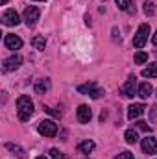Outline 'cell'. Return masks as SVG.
I'll use <instances>...</instances> for the list:
<instances>
[{
    "label": "cell",
    "mask_w": 157,
    "mask_h": 159,
    "mask_svg": "<svg viewBox=\"0 0 157 159\" xmlns=\"http://www.w3.org/2000/svg\"><path fill=\"white\" fill-rule=\"evenodd\" d=\"M17 111H19V119L22 122L30 120V117L34 115V102L30 100V96H19L17 100Z\"/></svg>",
    "instance_id": "1"
},
{
    "label": "cell",
    "mask_w": 157,
    "mask_h": 159,
    "mask_svg": "<svg viewBox=\"0 0 157 159\" xmlns=\"http://www.w3.org/2000/svg\"><path fill=\"white\" fill-rule=\"evenodd\" d=\"M148 35H150V24L144 22V24L139 26V30H137V34L133 37V46L135 48H142L146 44V41H148Z\"/></svg>",
    "instance_id": "2"
},
{
    "label": "cell",
    "mask_w": 157,
    "mask_h": 159,
    "mask_svg": "<svg viewBox=\"0 0 157 159\" xmlns=\"http://www.w3.org/2000/svg\"><path fill=\"white\" fill-rule=\"evenodd\" d=\"M37 131L44 137H56L57 135V124L54 120H43L37 126Z\"/></svg>",
    "instance_id": "3"
},
{
    "label": "cell",
    "mask_w": 157,
    "mask_h": 159,
    "mask_svg": "<svg viewBox=\"0 0 157 159\" xmlns=\"http://www.w3.org/2000/svg\"><path fill=\"white\" fill-rule=\"evenodd\" d=\"M20 65H22V56L20 54H13V56L4 59L2 69H4V72H11V70H17Z\"/></svg>",
    "instance_id": "4"
},
{
    "label": "cell",
    "mask_w": 157,
    "mask_h": 159,
    "mask_svg": "<svg viewBox=\"0 0 157 159\" xmlns=\"http://www.w3.org/2000/svg\"><path fill=\"white\" fill-rule=\"evenodd\" d=\"M78 93L81 94H87V96H91V98H100L102 94H104V91L100 89V87H96V83H85V85H79L78 87Z\"/></svg>",
    "instance_id": "5"
},
{
    "label": "cell",
    "mask_w": 157,
    "mask_h": 159,
    "mask_svg": "<svg viewBox=\"0 0 157 159\" xmlns=\"http://www.w3.org/2000/svg\"><path fill=\"white\" fill-rule=\"evenodd\" d=\"M122 94L126 96V98H133L135 94H139V87H137V78L131 74L128 81H126V85L122 87Z\"/></svg>",
    "instance_id": "6"
},
{
    "label": "cell",
    "mask_w": 157,
    "mask_h": 159,
    "mask_svg": "<svg viewBox=\"0 0 157 159\" xmlns=\"http://www.w3.org/2000/svg\"><path fill=\"white\" fill-rule=\"evenodd\" d=\"M39 7H35V6H30V7H26L24 9V20H26V24H28V28H32V26H35L37 24V20H39Z\"/></svg>",
    "instance_id": "7"
},
{
    "label": "cell",
    "mask_w": 157,
    "mask_h": 159,
    "mask_svg": "<svg viewBox=\"0 0 157 159\" xmlns=\"http://www.w3.org/2000/svg\"><path fill=\"white\" fill-rule=\"evenodd\" d=\"M141 148H142V152L148 154V156L157 154V139L155 137H144L142 143H141Z\"/></svg>",
    "instance_id": "8"
},
{
    "label": "cell",
    "mask_w": 157,
    "mask_h": 159,
    "mask_svg": "<svg viewBox=\"0 0 157 159\" xmlns=\"http://www.w3.org/2000/svg\"><path fill=\"white\" fill-rule=\"evenodd\" d=\"M2 22H4L6 26H17V24L20 22V17H19V13H17L15 9H7V11L2 15Z\"/></svg>",
    "instance_id": "9"
},
{
    "label": "cell",
    "mask_w": 157,
    "mask_h": 159,
    "mask_svg": "<svg viewBox=\"0 0 157 159\" xmlns=\"http://www.w3.org/2000/svg\"><path fill=\"white\" fill-rule=\"evenodd\" d=\"M4 44L9 48V50H19L20 46H22V39L19 37V35H13V34H7L6 37H4Z\"/></svg>",
    "instance_id": "10"
},
{
    "label": "cell",
    "mask_w": 157,
    "mask_h": 159,
    "mask_svg": "<svg viewBox=\"0 0 157 159\" xmlns=\"http://www.w3.org/2000/svg\"><path fill=\"white\" fill-rule=\"evenodd\" d=\"M76 115H78V120L81 122V124H87L89 120L92 119V111H91V107H89V106H85V104H81V106L78 107Z\"/></svg>",
    "instance_id": "11"
},
{
    "label": "cell",
    "mask_w": 157,
    "mask_h": 159,
    "mask_svg": "<svg viewBox=\"0 0 157 159\" xmlns=\"http://www.w3.org/2000/svg\"><path fill=\"white\" fill-rule=\"evenodd\" d=\"M144 104H131L129 107H128V119L129 120H135V119H139L142 113H144Z\"/></svg>",
    "instance_id": "12"
},
{
    "label": "cell",
    "mask_w": 157,
    "mask_h": 159,
    "mask_svg": "<svg viewBox=\"0 0 157 159\" xmlns=\"http://www.w3.org/2000/svg\"><path fill=\"white\" fill-rule=\"evenodd\" d=\"M6 148H7L9 152H13L19 159H26V152H24L19 144H15V143H6Z\"/></svg>",
    "instance_id": "13"
},
{
    "label": "cell",
    "mask_w": 157,
    "mask_h": 159,
    "mask_svg": "<svg viewBox=\"0 0 157 159\" xmlns=\"http://www.w3.org/2000/svg\"><path fill=\"white\" fill-rule=\"evenodd\" d=\"M118 6V9L122 11H128V13H135V6H133V0H115Z\"/></svg>",
    "instance_id": "14"
},
{
    "label": "cell",
    "mask_w": 157,
    "mask_h": 159,
    "mask_svg": "<svg viewBox=\"0 0 157 159\" xmlns=\"http://www.w3.org/2000/svg\"><path fill=\"white\" fill-rule=\"evenodd\" d=\"M48 89H50V80L41 78V80L35 81V93H37V94H44Z\"/></svg>",
    "instance_id": "15"
},
{
    "label": "cell",
    "mask_w": 157,
    "mask_h": 159,
    "mask_svg": "<svg viewBox=\"0 0 157 159\" xmlns=\"http://www.w3.org/2000/svg\"><path fill=\"white\" fill-rule=\"evenodd\" d=\"M152 93H154V89H152V85L148 81H144V83L139 85V96L141 98H148V96H152Z\"/></svg>",
    "instance_id": "16"
},
{
    "label": "cell",
    "mask_w": 157,
    "mask_h": 159,
    "mask_svg": "<svg viewBox=\"0 0 157 159\" xmlns=\"http://www.w3.org/2000/svg\"><path fill=\"white\" fill-rule=\"evenodd\" d=\"M124 139H126V143H128V144H137V143H139V135H137V131H135V129H126Z\"/></svg>",
    "instance_id": "17"
},
{
    "label": "cell",
    "mask_w": 157,
    "mask_h": 159,
    "mask_svg": "<svg viewBox=\"0 0 157 159\" xmlns=\"http://www.w3.org/2000/svg\"><path fill=\"white\" fill-rule=\"evenodd\" d=\"M78 150L81 154H91V152L94 150V143H92V141H83V143L78 144Z\"/></svg>",
    "instance_id": "18"
},
{
    "label": "cell",
    "mask_w": 157,
    "mask_h": 159,
    "mask_svg": "<svg viewBox=\"0 0 157 159\" xmlns=\"http://www.w3.org/2000/svg\"><path fill=\"white\" fill-rule=\"evenodd\" d=\"M142 76H144V78H157V63L148 65V67L142 70Z\"/></svg>",
    "instance_id": "19"
},
{
    "label": "cell",
    "mask_w": 157,
    "mask_h": 159,
    "mask_svg": "<svg viewBox=\"0 0 157 159\" xmlns=\"http://www.w3.org/2000/svg\"><path fill=\"white\" fill-rule=\"evenodd\" d=\"M32 44H34L37 50H44V46H46V39H44V37H34V39H32Z\"/></svg>",
    "instance_id": "20"
},
{
    "label": "cell",
    "mask_w": 157,
    "mask_h": 159,
    "mask_svg": "<svg viewBox=\"0 0 157 159\" xmlns=\"http://www.w3.org/2000/svg\"><path fill=\"white\" fill-rule=\"evenodd\" d=\"M142 6H144V13H146L148 17H152V15L155 13V4H154V2H148V0H146Z\"/></svg>",
    "instance_id": "21"
},
{
    "label": "cell",
    "mask_w": 157,
    "mask_h": 159,
    "mask_svg": "<svg viewBox=\"0 0 157 159\" xmlns=\"http://www.w3.org/2000/svg\"><path fill=\"white\" fill-rule=\"evenodd\" d=\"M148 61V54L146 52H137L135 54V63L137 65H142V63H146Z\"/></svg>",
    "instance_id": "22"
},
{
    "label": "cell",
    "mask_w": 157,
    "mask_h": 159,
    "mask_svg": "<svg viewBox=\"0 0 157 159\" xmlns=\"http://www.w3.org/2000/svg\"><path fill=\"white\" fill-rule=\"evenodd\" d=\"M50 157L52 159H67V156H65L63 152H59L57 148H52V150H50Z\"/></svg>",
    "instance_id": "23"
},
{
    "label": "cell",
    "mask_w": 157,
    "mask_h": 159,
    "mask_svg": "<svg viewBox=\"0 0 157 159\" xmlns=\"http://www.w3.org/2000/svg\"><path fill=\"white\" fill-rule=\"evenodd\" d=\"M137 128L142 129V131H150V129H152V128L148 126V122H144V120H139V122H137Z\"/></svg>",
    "instance_id": "24"
},
{
    "label": "cell",
    "mask_w": 157,
    "mask_h": 159,
    "mask_svg": "<svg viewBox=\"0 0 157 159\" xmlns=\"http://www.w3.org/2000/svg\"><path fill=\"white\" fill-rule=\"evenodd\" d=\"M115 159H133V154L131 152H120Z\"/></svg>",
    "instance_id": "25"
},
{
    "label": "cell",
    "mask_w": 157,
    "mask_h": 159,
    "mask_svg": "<svg viewBox=\"0 0 157 159\" xmlns=\"http://www.w3.org/2000/svg\"><path fill=\"white\" fill-rule=\"evenodd\" d=\"M152 43H154V44L157 46V32L154 34V35H152Z\"/></svg>",
    "instance_id": "26"
},
{
    "label": "cell",
    "mask_w": 157,
    "mask_h": 159,
    "mask_svg": "<svg viewBox=\"0 0 157 159\" xmlns=\"http://www.w3.org/2000/svg\"><path fill=\"white\" fill-rule=\"evenodd\" d=\"M35 159H48V157H44V156H39V157H35Z\"/></svg>",
    "instance_id": "27"
},
{
    "label": "cell",
    "mask_w": 157,
    "mask_h": 159,
    "mask_svg": "<svg viewBox=\"0 0 157 159\" xmlns=\"http://www.w3.org/2000/svg\"><path fill=\"white\" fill-rule=\"evenodd\" d=\"M2 4H7V0H2Z\"/></svg>",
    "instance_id": "28"
},
{
    "label": "cell",
    "mask_w": 157,
    "mask_h": 159,
    "mask_svg": "<svg viewBox=\"0 0 157 159\" xmlns=\"http://www.w3.org/2000/svg\"><path fill=\"white\" fill-rule=\"evenodd\" d=\"M37 2H46V0H37Z\"/></svg>",
    "instance_id": "29"
}]
</instances>
